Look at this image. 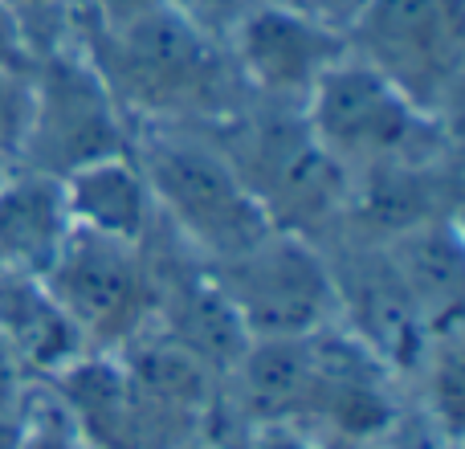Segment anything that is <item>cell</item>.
Listing matches in <instances>:
<instances>
[{"label":"cell","instance_id":"1","mask_svg":"<svg viewBox=\"0 0 465 449\" xmlns=\"http://www.w3.org/2000/svg\"><path fill=\"white\" fill-rule=\"evenodd\" d=\"M90 62L131 123L143 127H221L249 103L217 33L172 0L98 21Z\"/></svg>","mask_w":465,"mask_h":449},{"label":"cell","instance_id":"2","mask_svg":"<svg viewBox=\"0 0 465 449\" xmlns=\"http://www.w3.org/2000/svg\"><path fill=\"white\" fill-rule=\"evenodd\" d=\"M160 221L188 254L217 265L273 229L232 168L225 147L204 127H143L131 135Z\"/></svg>","mask_w":465,"mask_h":449},{"label":"cell","instance_id":"3","mask_svg":"<svg viewBox=\"0 0 465 449\" xmlns=\"http://www.w3.org/2000/svg\"><path fill=\"white\" fill-rule=\"evenodd\" d=\"M273 229L327 241L343 224L347 172L322 152L298 106L249 98L229 123L209 127Z\"/></svg>","mask_w":465,"mask_h":449},{"label":"cell","instance_id":"4","mask_svg":"<svg viewBox=\"0 0 465 449\" xmlns=\"http://www.w3.org/2000/svg\"><path fill=\"white\" fill-rule=\"evenodd\" d=\"M302 119L347 180L396 164L458 160L453 123L420 111L409 95L351 54L311 90Z\"/></svg>","mask_w":465,"mask_h":449},{"label":"cell","instance_id":"5","mask_svg":"<svg viewBox=\"0 0 465 449\" xmlns=\"http://www.w3.org/2000/svg\"><path fill=\"white\" fill-rule=\"evenodd\" d=\"M343 33L347 54L420 111L453 123L465 74V0H363Z\"/></svg>","mask_w":465,"mask_h":449},{"label":"cell","instance_id":"6","mask_svg":"<svg viewBox=\"0 0 465 449\" xmlns=\"http://www.w3.org/2000/svg\"><path fill=\"white\" fill-rule=\"evenodd\" d=\"M245 339H294L335 323L327 249L302 233L270 229L241 254L209 265Z\"/></svg>","mask_w":465,"mask_h":449},{"label":"cell","instance_id":"7","mask_svg":"<svg viewBox=\"0 0 465 449\" xmlns=\"http://www.w3.org/2000/svg\"><path fill=\"white\" fill-rule=\"evenodd\" d=\"M33 86L37 106L21 168L65 180L94 160L131 152V119L90 54L54 49L33 57Z\"/></svg>","mask_w":465,"mask_h":449},{"label":"cell","instance_id":"8","mask_svg":"<svg viewBox=\"0 0 465 449\" xmlns=\"http://www.w3.org/2000/svg\"><path fill=\"white\" fill-rule=\"evenodd\" d=\"M41 282L86 352H119L155 323V274L147 249L74 229Z\"/></svg>","mask_w":465,"mask_h":449},{"label":"cell","instance_id":"9","mask_svg":"<svg viewBox=\"0 0 465 449\" xmlns=\"http://www.w3.org/2000/svg\"><path fill=\"white\" fill-rule=\"evenodd\" d=\"M225 54L257 103L298 106L347 57V33L286 0H249L229 21Z\"/></svg>","mask_w":465,"mask_h":449},{"label":"cell","instance_id":"10","mask_svg":"<svg viewBox=\"0 0 465 449\" xmlns=\"http://www.w3.org/2000/svg\"><path fill=\"white\" fill-rule=\"evenodd\" d=\"M62 188L65 209H70V221L78 233L143 249L163 229L147 176L131 152L106 155V160H94L86 168L70 172L62 180Z\"/></svg>","mask_w":465,"mask_h":449},{"label":"cell","instance_id":"11","mask_svg":"<svg viewBox=\"0 0 465 449\" xmlns=\"http://www.w3.org/2000/svg\"><path fill=\"white\" fill-rule=\"evenodd\" d=\"M74 233L57 176L13 168L0 176V270L41 278Z\"/></svg>","mask_w":465,"mask_h":449},{"label":"cell","instance_id":"12","mask_svg":"<svg viewBox=\"0 0 465 449\" xmlns=\"http://www.w3.org/2000/svg\"><path fill=\"white\" fill-rule=\"evenodd\" d=\"M401 270L409 294L417 298L420 314H425L429 331L445 335V331L461 327V294H465V249L458 221H429L409 233L380 241Z\"/></svg>","mask_w":465,"mask_h":449},{"label":"cell","instance_id":"13","mask_svg":"<svg viewBox=\"0 0 465 449\" xmlns=\"http://www.w3.org/2000/svg\"><path fill=\"white\" fill-rule=\"evenodd\" d=\"M0 339L16 355L25 376L41 380L57 376L65 364L86 352V344L62 314V306L54 303L45 282L8 270H0Z\"/></svg>","mask_w":465,"mask_h":449},{"label":"cell","instance_id":"14","mask_svg":"<svg viewBox=\"0 0 465 449\" xmlns=\"http://www.w3.org/2000/svg\"><path fill=\"white\" fill-rule=\"evenodd\" d=\"M16 449H98L49 380L25 384L16 401Z\"/></svg>","mask_w":465,"mask_h":449},{"label":"cell","instance_id":"15","mask_svg":"<svg viewBox=\"0 0 465 449\" xmlns=\"http://www.w3.org/2000/svg\"><path fill=\"white\" fill-rule=\"evenodd\" d=\"M33 106H37L33 65H0V176L21 168L33 131Z\"/></svg>","mask_w":465,"mask_h":449},{"label":"cell","instance_id":"16","mask_svg":"<svg viewBox=\"0 0 465 449\" xmlns=\"http://www.w3.org/2000/svg\"><path fill=\"white\" fill-rule=\"evenodd\" d=\"M376 449H461V442L441 434V429L420 417L417 409H404L401 417H396V425L376 442Z\"/></svg>","mask_w":465,"mask_h":449},{"label":"cell","instance_id":"17","mask_svg":"<svg viewBox=\"0 0 465 449\" xmlns=\"http://www.w3.org/2000/svg\"><path fill=\"white\" fill-rule=\"evenodd\" d=\"M241 449H322V437H314L311 429L270 421V425H245Z\"/></svg>","mask_w":465,"mask_h":449},{"label":"cell","instance_id":"18","mask_svg":"<svg viewBox=\"0 0 465 449\" xmlns=\"http://www.w3.org/2000/svg\"><path fill=\"white\" fill-rule=\"evenodd\" d=\"M33 45L29 33L21 25V13H16L13 0H0V65H33Z\"/></svg>","mask_w":465,"mask_h":449},{"label":"cell","instance_id":"19","mask_svg":"<svg viewBox=\"0 0 465 449\" xmlns=\"http://www.w3.org/2000/svg\"><path fill=\"white\" fill-rule=\"evenodd\" d=\"M172 5L180 8V13H188L196 25H204L209 33H225L229 21L241 13V8L249 5V0H172Z\"/></svg>","mask_w":465,"mask_h":449},{"label":"cell","instance_id":"20","mask_svg":"<svg viewBox=\"0 0 465 449\" xmlns=\"http://www.w3.org/2000/svg\"><path fill=\"white\" fill-rule=\"evenodd\" d=\"M25 384H29V376H25V368L16 364V355L8 352V344L0 339V413H13L16 409Z\"/></svg>","mask_w":465,"mask_h":449},{"label":"cell","instance_id":"21","mask_svg":"<svg viewBox=\"0 0 465 449\" xmlns=\"http://www.w3.org/2000/svg\"><path fill=\"white\" fill-rule=\"evenodd\" d=\"M286 5L302 8V13L319 16V21L335 25V29H347V21L355 16V8L363 5V0H286Z\"/></svg>","mask_w":465,"mask_h":449},{"label":"cell","instance_id":"22","mask_svg":"<svg viewBox=\"0 0 465 449\" xmlns=\"http://www.w3.org/2000/svg\"><path fill=\"white\" fill-rule=\"evenodd\" d=\"M180 449H241V445H232V442H225V437L217 434V429H204L201 437H193V442H184Z\"/></svg>","mask_w":465,"mask_h":449},{"label":"cell","instance_id":"23","mask_svg":"<svg viewBox=\"0 0 465 449\" xmlns=\"http://www.w3.org/2000/svg\"><path fill=\"white\" fill-rule=\"evenodd\" d=\"M0 449H16V409L0 413Z\"/></svg>","mask_w":465,"mask_h":449},{"label":"cell","instance_id":"24","mask_svg":"<svg viewBox=\"0 0 465 449\" xmlns=\"http://www.w3.org/2000/svg\"><path fill=\"white\" fill-rule=\"evenodd\" d=\"M322 449H376V442H347V437H322Z\"/></svg>","mask_w":465,"mask_h":449}]
</instances>
